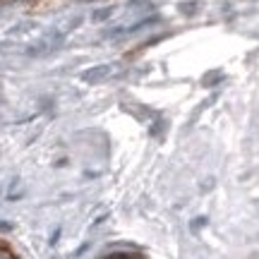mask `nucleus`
<instances>
[{
	"mask_svg": "<svg viewBox=\"0 0 259 259\" xmlns=\"http://www.w3.org/2000/svg\"><path fill=\"white\" fill-rule=\"evenodd\" d=\"M111 74H113V65H94V67L82 72V79L87 84H99L103 79H108Z\"/></svg>",
	"mask_w": 259,
	"mask_h": 259,
	"instance_id": "obj_1",
	"label": "nucleus"
},
{
	"mask_svg": "<svg viewBox=\"0 0 259 259\" xmlns=\"http://www.w3.org/2000/svg\"><path fill=\"white\" fill-rule=\"evenodd\" d=\"M180 10H183L185 15H192L194 10H197V5H194V3H190V5H187V3H183V5H180Z\"/></svg>",
	"mask_w": 259,
	"mask_h": 259,
	"instance_id": "obj_3",
	"label": "nucleus"
},
{
	"mask_svg": "<svg viewBox=\"0 0 259 259\" xmlns=\"http://www.w3.org/2000/svg\"><path fill=\"white\" fill-rule=\"evenodd\" d=\"M118 259H135V257H127V254H122V257H118Z\"/></svg>",
	"mask_w": 259,
	"mask_h": 259,
	"instance_id": "obj_5",
	"label": "nucleus"
},
{
	"mask_svg": "<svg viewBox=\"0 0 259 259\" xmlns=\"http://www.w3.org/2000/svg\"><path fill=\"white\" fill-rule=\"evenodd\" d=\"M0 247H3V242H0Z\"/></svg>",
	"mask_w": 259,
	"mask_h": 259,
	"instance_id": "obj_6",
	"label": "nucleus"
},
{
	"mask_svg": "<svg viewBox=\"0 0 259 259\" xmlns=\"http://www.w3.org/2000/svg\"><path fill=\"white\" fill-rule=\"evenodd\" d=\"M113 15V8H99L96 12H92V22H103Z\"/></svg>",
	"mask_w": 259,
	"mask_h": 259,
	"instance_id": "obj_2",
	"label": "nucleus"
},
{
	"mask_svg": "<svg viewBox=\"0 0 259 259\" xmlns=\"http://www.w3.org/2000/svg\"><path fill=\"white\" fill-rule=\"evenodd\" d=\"M0 259H15V254H12L8 247H0Z\"/></svg>",
	"mask_w": 259,
	"mask_h": 259,
	"instance_id": "obj_4",
	"label": "nucleus"
}]
</instances>
